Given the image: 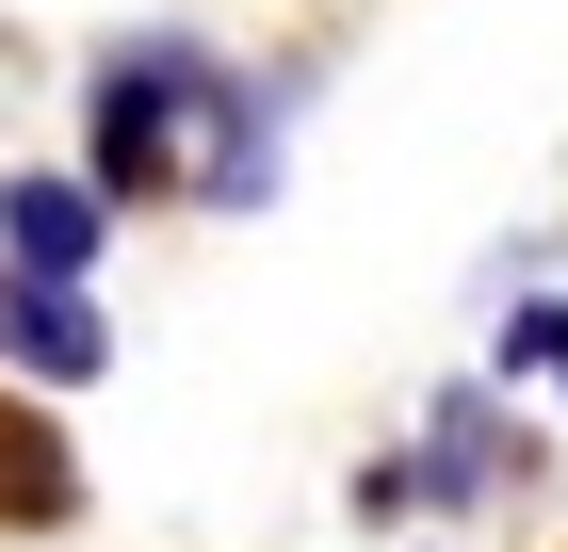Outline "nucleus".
Segmentation results:
<instances>
[{
	"mask_svg": "<svg viewBox=\"0 0 568 552\" xmlns=\"http://www.w3.org/2000/svg\"><path fill=\"white\" fill-rule=\"evenodd\" d=\"M82 179H98V212H131V195L261 212L276 195V130H261V98L227 82L195 33H146V49H114L98 98H82Z\"/></svg>",
	"mask_w": 568,
	"mask_h": 552,
	"instance_id": "f257e3e1",
	"label": "nucleus"
},
{
	"mask_svg": "<svg viewBox=\"0 0 568 552\" xmlns=\"http://www.w3.org/2000/svg\"><path fill=\"white\" fill-rule=\"evenodd\" d=\"M0 358L33 390H82V374H114V325H98V293H65V277H0Z\"/></svg>",
	"mask_w": 568,
	"mask_h": 552,
	"instance_id": "f03ea898",
	"label": "nucleus"
},
{
	"mask_svg": "<svg viewBox=\"0 0 568 552\" xmlns=\"http://www.w3.org/2000/svg\"><path fill=\"white\" fill-rule=\"evenodd\" d=\"M98 179H0V277H65V293H82L98 277Z\"/></svg>",
	"mask_w": 568,
	"mask_h": 552,
	"instance_id": "7ed1b4c3",
	"label": "nucleus"
},
{
	"mask_svg": "<svg viewBox=\"0 0 568 552\" xmlns=\"http://www.w3.org/2000/svg\"><path fill=\"white\" fill-rule=\"evenodd\" d=\"M504 471H536V439H504L487 390H438V439H423V504H487Z\"/></svg>",
	"mask_w": 568,
	"mask_h": 552,
	"instance_id": "20e7f679",
	"label": "nucleus"
},
{
	"mask_svg": "<svg viewBox=\"0 0 568 552\" xmlns=\"http://www.w3.org/2000/svg\"><path fill=\"white\" fill-rule=\"evenodd\" d=\"M504 374H552V390H568V293L504 309Z\"/></svg>",
	"mask_w": 568,
	"mask_h": 552,
	"instance_id": "39448f33",
	"label": "nucleus"
}]
</instances>
